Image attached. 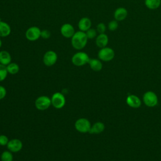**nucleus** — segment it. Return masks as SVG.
Segmentation results:
<instances>
[{"instance_id":"1","label":"nucleus","mask_w":161,"mask_h":161,"mask_svg":"<svg viewBox=\"0 0 161 161\" xmlns=\"http://www.w3.org/2000/svg\"><path fill=\"white\" fill-rule=\"evenodd\" d=\"M87 41L88 38L86 33L79 30L75 31L71 38V45L74 49L80 50L86 46Z\"/></svg>"},{"instance_id":"2","label":"nucleus","mask_w":161,"mask_h":161,"mask_svg":"<svg viewBox=\"0 0 161 161\" xmlns=\"http://www.w3.org/2000/svg\"><path fill=\"white\" fill-rule=\"evenodd\" d=\"M90 58L88 54L84 52H77L71 58L72 63L77 67L83 66L89 63Z\"/></svg>"},{"instance_id":"3","label":"nucleus","mask_w":161,"mask_h":161,"mask_svg":"<svg viewBox=\"0 0 161 161\" xmlns=\"http://www.w3.org/2000/svg\"><path fill=\"white\" fill-rule=\"evenodd\" d=\"M91 124L89 120L86 118H80L77 119L75 122L74 126L75 130L82 133H89L91 128Z\"/></svg>"},{"instance_id":"4","label":"nucleus","mask_w":161,"mask_h":161,"mask_svg":"<svg viewBox=\"0 0 161 161\" xmlns=\"http://www.w3.org/2000/svg\"><path fill=\"white\" fill-rule=\"evenodd\" d=\"M114 55L115 53L113 49L108 47L101 48L97 53L99 59L104 62H109L112 60L114 58Z\"/></svg>"},{"instance_id":"5","label":"nucleus","mask_w":161,"mask_h":161,"mask_svg":"<svg viewBox=\"0 0 161 161\" xmlns=\"http://www.w3.org/2000/svg\"><path fill=\"white\" fill-rule=\"evenodd\" d=\"M52 105L51 98L47 96L38 97L35 101V108L40 111H44L49 108Z\"/></svg>"},{"instance_id":"6","label":"nucleus","mask_w":161,"mask_h":161,"mask_svg":"<svg viewBox=\"0 0 161 161\" xmlns=\"http://www.w3.org/2000/svg\"><path fill=\"white\" fill-rule=\"evenodd\" d=\"M52 105L56 109H61L65 104V97L64 95L60 92H55L51 97Z\"/></svg>"},{"instance_id":"7","label":"nucleus","mask_w":161,"mask_h":161,"mask_svg":"<svg viewBox=\"0 0 161 161\" xmlns=\"http://www.w3.org/2000/svg\"><path fill=\"white\" fill-rule=\"evenodd\" d=\"M143 101L148 107H154L158 104V97L154 92L149 91L144 93Z\"/></svg>"},{"instance_id":"8","label":"nucleus","mask_w":161,"mask_h":161,"mask_svg":"<svg viewBox=\"0 0 161 161\" xmlns=\"http://www.w3.org/2000/svg\"><path fill=\"white\" fill-rule=\"evenodd\" d=\"M41 30L35 26L28 28L25 32L26 38L30 42L38 40L41 37Z\"/></svg>"},{"instance_id":"9","label":"nucleus","mask_w":161,"mask_h":161,"mask_svg":"<svg viewBox=\"0 0 161 161\" xmlns=\"http://www.w3.org/2000/svg\"><path fill=\"white\" fill-rule=\"evenodd\" d=\"M58 60L57 53L53 50L47 51L43 57V62L47 67H51L55 64Z\"/></svg>"},{"instance_id":"10","label":"nucleus","mask_w":161,"mask_h":161,"mask_svg":"<svg viewBox=\"0 0 161 161\" xmlns=\"http://www.w3.org/2000/svg\"><path fill=\"white\" fill-rule=\"evenodd\" d=\"M6 147L12 153H17L23 148V143L19 139L13 138L8 142Z\"/></svg>"},{"instance_id":"11","label":"nucleus","mask_w":161,"mask_h":161,"mask_svg":"<svg viewBox=\"0 0 161 161\" xmlns=\"http://www.w3.org/2000/svg\"><path fill=\"white\" fill-rule=\"evenodd\" d=\"M60 31L61 35L66 38H71L75 33L73 25L70 23L63 24L60 27Z\"/></svg>"},{"instance_id":"12","label":"nucleus","mask_w":161,"mask_h":161,"mask_svg":"<svg viewBox=\"0 0 161 161\" xmlns=\"http://www.w3.org/2000/svg\"><path fill=\"white\" fill-rule=\"evenodd\" d=\"M126 103L130 107L132 108H138L142 104L140 99L137 96L134 94L128 96L126 99Z\"/></svg>"},{"instance_id":"13","label":"nucleus","mask_w":161,"mask_h":161,"mask_svg":"<svg viewBox=\"0 0 161 161\" xmlns=\"http://www.w3.org/2000/svg\"><path fill=\"white\" fill-rule=\"evenodd\" d=\"M91 21L87 17H83L78 22V28L80 31L86 32L91 27Z\"/></svg>"},{"instance_id":"14","label":"nucleus","mask_w":161,"mask_h":161,"mask_svg":"<svg viewBox=\"0 0 161 161\" xmlns=\"http://www.w3.org/2000/svg\"><path fill=\"white\" fill-rule=\"evenodd\" d=\"M108 36L105 33L99 34L96 37V45L100 48L106 47L108 43Z\"/></svg>"},{"instance_id":"15","label":"nucleus","mask_w":161,"mask_h":161,"mask_svg":"<svg viewBox=\"0 0 161 161\" xmlns=\"http://www.w3.org/2000/svg\"><path fill=\"white\" fill-rule=\"evenodd\" d=\"M128 15V11L125 8H118L114 12V19L117 21H123Z\"/></svg>"},{"instance_id":"16","label":"nucleus","mask_w":161,"mask_h":161,"mask_svg":"<svg viewBox=\"0 0 161 161\" xmlns=\"http://www.w3.org/2000/svg\"><path fill=\"white\" fill-rule=\"evenodd\" d=\"M11 32V26L6 22L0 20V37L5 38L8 36Z\"/></svg>"},{"instance_id":"17","label":"nucleus","mask_w":161,"mask_h":161,"mask_svg":"<svg viewBox=\"0 0 161 161\" xmlns=\"http://www.w3.org/2000/svg\"><path fill=\"white\" fill-rule=\"evenodd\" d=\"M105 129V125L103 122L97 121L94 123L89 131L90 134H100Z\"/></svg>"},{"instance_id":"18","label":"nucleus","mask_w":161,"mask_h":161,"mask_svg":"<svg viewBox=\"0 0 161 161\" xmlns=\"http://www.w3.org/2000/svg\"><path fill=\"white\" fill-rule=\"evenodd\" d=\"M12 58L11 54L6 50L0 51V64L5 66L11 62Z\"/></svg>"},{"instance_id":"19","label":"nucleus","mask_w":161,"mask_h":161,"mask_svg":"<svg viewBox=\"0 0 161 161\" xmlns=\"http://www.w3.org/2000/svg\"><path fill=\"white\" fill-rule=\"evenodd\" d=\"M89 65L90 68L96 72L100 71L103 69V64L101 60L97 58H90L89 62Z\"/></svg>"},{"instance_id":"20","label":"nucleus","mask_w":161,"mask_h":161,"mask_svg":"<svg viewBox=\"0 0 161 161\" xmlns=\"http://www.w3.org/2000/svg\"><path fill=\"white\" fill-rule=\"evenodd\" d=\"M145 4L150 9H155L160 6L161 0H145Z\"/></svg>"},{"instance_id":"21","label":"nucleus","mask_w":161,"mask_h":161,"mask_svg":"<svg viewBox=\"0 0 161 161\" xmlns=\"http://www.w3.org/2000/svg\"><path fill=\"white\" fill-rule=\"evenodd\" d=\"M6 69L8 74L11 75H14L18 73L19 70V67L18 64L15 62H11L8 65H6Z\"/></svg>"},{"instance_id":"22","label":"nucleus","mask_w":161,"mask_h":161,"mask_svg":"<svg viewBox=\"0 0 161 161\" xmlns=\"http://www.w3.org/2000/svg\"><path fill=\"white\" fill-rule=\"evenodd\" d=\"M1 161H13V155L9 150H5L1 154Z\"/></svg>"},{"instance_id":"23","label":"nucleus","mask_w":161,"mask_h":161,"mask_svg":"<svg viewBox=\"0 0 161 161\" xmlns=\"http://www.w3.org/2000/svg\"><path fill=\"white\" fill-rule=\"evenodd\" d=\"M8 74V72L6 69V66L0 64V82L6 79Z\"/></svg>"},{"instance_id":"24","label":"nucleus","mask_w":161,"mask_h":161,"mask_svg":"<svg viewBox=\"0 0 161 161\" xmlns=\"http://www.w3.org/2000/svg\"><path fill=\"white\" fill-rule=\"evenodd\" d=\"M86 36L88 39H93L97 36V31L94 28H90L88 30H87L86 32Z\"/></svg>"},{"instance_id":"25","label":"nucleus","mask_w":161,"mask_h":161,"mask_svg":"<svg viewBox=\"0 0 161 161\" xmlns=\"http://www.w3.org/2000/svg\"><path fill=\"white\" fill-rule=\"evenodd\" d=\"M118 27V21L116 20H112L110 22H109L108 23V29L111 31H115Z\"/></svg>"},{"instance_id":"26","label":"nucleus","mask_w":161,"mask_h":161,"mask_svg":"<svg viewBox=\"0 0 161 161\" xmlns=\"http://www.w3.org/2000/svg\"><path fill=\"white\" fill-rule=\"evenodd\" d=\"M106 30V27L104 23H99L97 24L96 26V31L99 34L101 33H104Z\"/></svg>"},{"instance_id":"27","label":"nucleus","mask_w":161,"mask_h":161,"mask_svg":"<svg viewBox=\"0 0 161 161\" xmlns=\"http://www.w3.org/2000/svg\"><path fill=\"white\" fill-rule=\"evenodd\" d=\"M9 141L8 137L5 135H0V145L6 146Z\"/></svg>"},{"instance_id":"28","label":"nucleus","mask_w":161,"mask_h":161,"mask_svg":"<svg viewBox=\"0 0 161 161\" xmlns=\"http://www.w3.org/2000/svg\"><path fill=\"white\" fill-rule=\"evenodd\" d=\"M50 36H51V33L49 30L45 29L41 31V38L43 39H48L50 37Z\"/></svg>"},{"instance_id":"29","label":"nucleus","mask_w":161,"mask_h":161,"mask_svg":"<svg viewBox=\"0 0 161 161\" xmlns=\"http://www.w3.org/2000/svg\"><path fill=\"white\" fill-rule=\"evenodd\" d=\"M7 94V91L6 89V88L0 85V100H2L3 99H4Z\"/></svg>"},{"instance_id":"30","label":"nucleus","mask_w":161,"mask_h":161,"mask_svg":"<svg viewBox=\"0 0 161 161\" xmlns=\"http://www.w3.org/2000/svg\"><path fill=\"white\" fill-rule=\"evenodd\" d=\"M1 46H2V41H1V38H0V48H1Z\"/></svg>"}]
</instances>
